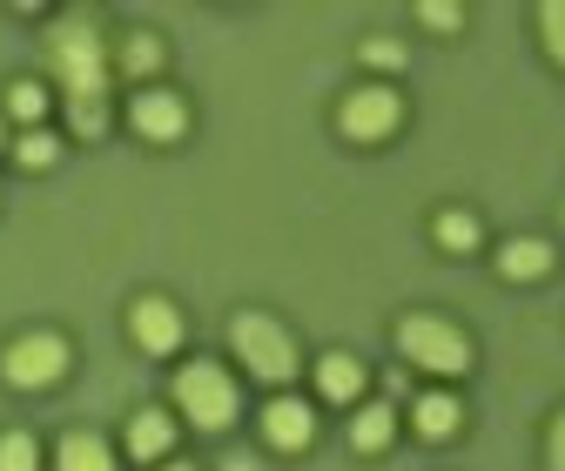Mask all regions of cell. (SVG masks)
Returning <instances> with one entry per match:
<instances>
[{
	"instance_id": "obj_1",
	"label": "cell",
	"mask_w": 565,
	"mask_h": 471,
	"mask_svg": "<svg viewBox=\"0 0 565 471\" xmlns=\"http://www.w3.org/2000/svg\"><path fill=\"white\" fill-rule=\"evenodd\" d=\"M47 67L67 95V108H108V54L88 21H61L47 28Z\"/></svg>"
},
{
	"instance_id": "obj_2",
	"label": "cell",
	"mask_w": 565,
	"mask_h": 471,
	"mask_svg": "<svg viewBox=\"0 0 565 471\" xmlns=\"http://www.w3.org/2000/svg\"><path fill=\"white\" fill-rule=\"evenodd\" d=\"M397 351L417 364V371H431V377H465L471 371V336L451 323V317H404L397 323Z\"/></svg>"
},
{
	"instance_id": "obj_3",
	"label": "cell",
	"mask_w": 565,
	"mask_h": 471,
	"mask_svg": "<svg viewBox=\"0 0 565 471\" xmlns=\"http://www.w3.org/2000/svg\"><path fill=\"white\" fill-rule=\"evenodd\" d=\"M230 344H236L243 371L263 377V384H290V377H297V344H290V330H282L276 317H263V310H243V317L230 323Z\"/></svg>"
},
{
	"instance_id": "obj_4",
	"label": "cell",
	"mask_w": 565,
	"mask_h": 471,
	"mask_svg": "<svg viewBox=\"0 0 565 471\" xmlns=\"http://www.w3.org/2000/svg\"><path fill=\"white\" fill-rule=\"evenodd\" d=\"M175 411L195 425V431H230L236 425V384L223 364H182L175 371Z\"/></svg>"
},
{
	"instance_id": "obj_5",
	"label": "cell",
	"mask_w": 565,
	"mask_h": 471,
	"mask_svg": "<svg viewBox=\"0 0 565 471\" xmlns=\"http://www.w3.org/2000/svg\"><path fill=\"white\" fill-rule=\"evenodd\" d=\"M0 377H8L14 390H47L67 377V344L54 330H34V336H14L8 357H0Z\"/></svg>"
},
{
	"instance_id": "obj_6",
	"label": "cell",
	"mask_w": 565,
	"mask_h": 471,
	"mask_svg": "<svg viewBox=\"0 0 565 471\" xmlns=\"http://www.w3.org/2000/svg\"><path fill=\"white\" fill-rule=\"evenodd\" d=\"M343 135L350 142H384V135L404 121V95L397 88H384V82H371V88H358V95H343Z\"/></svg>"
},
{
	"instance_id": "obj_7",
	"label": "cell",
	"mask_w": 565,
	"mask_h": 471,
	"mask_svg": "<svg viewBox=\"0 0 565 471\" xmlns=\"http://www.w3.org/2000/svg\"><path fill=\"white\" fill-rule=\"evenodd\" d=\"M128 336L149 357H169L175 344H182V310L169 303V297H135V310H128Z\"/></svg>"
},
{
	"instance_id": "obj_8",
	"label": "cell",
	"mask_w": 565,
	"mask_h": 471,
	"mask_svg": "<svg viewBox=\"0 0 565 471\" xmlns=\"http://www.w3.org/2000/svg\"><path fill=\"white\" fill-rule=\"evenodd\" d=\"M128 128L141 135V142H175V135L189 128V108H182V95H169V88H141V95L128 101Z\"/></svg>"
},
{
	"instance_id": "obj_9",
	"label": "cell",
	"mask_w": 565,
	"mask_h": 471,
	"mask_svg": "<svg viewBox=\"0 0 565 471\" xmlns=\"http://www.w3.org/2000/svg\"><path fill=\"white\" fill-rule=\"evenodd\" d=\"M263 438L276 445V451H303L310 438H317V411L303 397H276L269 411H263Z\"/></svg>"
},
{
	"instance_id": "obj_10",
	"label": "cell",
	"mask_w": 565,
	"mask_h": 471,
	"mask_svg": "<svg viewBox=\"0 0 565 471\" xmlns=\"http://www.w3.org/2000/svg\"><path fill=\"white\" fill-rule=\"evenodd\" d=\"M458 418H465V411H458V397H451V390H424V397L411 404L417 438H431V445H438V438H451V431H458Z\"/></svg>"
},
{
	"instance_id": "obj_11",
	"label": "cell",
	"mask_w": 565,
	"mask_h": 471,
	"mask_svg": "<svg viewBox=\"0 0 565 471\" xmlns=\"http://www.w3.org/2000/svg\"><path fill=\"white\" fill-rule=\"evenodd\" d=\"M169 445H175V425H169L162 411H135V418H128V451H135L141 464H162Z\"/></svg>"
},
{
	"instance_id": "obj_12",
	"label": "cell",
	"mask_w": 565,
	"mask_h": 471,
	"mask_svg": "<svg viewBox=\"0 0 565 471\" xmlns=\"http://www.w3.org/2000/svg\"><path fill=\"white\" fill-rule=\"evenodd\" d=\"M364 377H371V371H364L358 357H350V351H330V357L317 364V390H323L330 404H350V397L364 390Z\"/></svg>"
},
{
	"instance_id": "obj_13",
	"label": "cell",
	"mask_w": 565,
	"mask_h": 471,
	"mask_svg": "<svg viewBox=\"0 0 565 471\" xmlns=\"http://www.w3.org/2000/svg\"><path fill=\"white\" fill-rule=\"evenodd\" d=\"M54 471H115V451H108L102 438L75 431V438H61V451H54Z\"/></svg>"
},
{
	"instance_id": "obj_14",
	"label": "cell",
	"mask_w": 565,
	"mask_h": 471,
	"mask_svg": "<svg viewBox=\"0 0 565 471\" xmlns=\"http://www.w3.org/2000/svg\"><path fill=\"white\" fill-rule=\"evenodd\" d=\"M391 431H397V411H391V404H364V411L350 418V451H384Z\"/></svg>"
},
{
	"instance_id": "obj_15",
	"label": "cell",
	"mask_w": 565,
	"mask_h": 471,
	"mask_svg": "<svg viewBox=\"0 0 565 471\" xmlns=\"http://www.w3.org/2000/svg\"><path fill=\"white\" fill-rule=\"evenodd\" d=\"M499 269L512 283H539L545 269H552V249L545 243H532V236H519V243H505V256H499Z\"/></svg>"
},
{
	"instance_id": "obj_16",
	"label": "cell",
	"mask_w": 565,
	"mask_h": 471,
	"mask_svg": "<svg viewBox=\"0 0 565 471\" xmlns=\"http://www.w3.org/2000/svg\"><path fill=\"white\" fill-rule=\"evenodd\" d=\"M8 115L28 121V128H41V115H47V88H41V82H14V88H8Z\"/></svg>"
},
{
	"instance_id": "obj_17",
	"label": "cell",
	"mask_w": 565,
	"mask_h": 471,
	"mask_svg": "<svg viewBox=\"0 0 565 471\" xmlns=\"http://www.w3.org/2000/svg\"><path fill=\"white\" fill-rule=\"evenodd\" d=\"M438 243L458 249V256L478 249V216H471V210H445V216H438Z\"/></svg>"
},
{
	"instance_id": "obj_18",
	"label": "cell",
	"mask_w": 565,
	"mask_h": 471,
	"mask_svg": "<svg viewBox=\"0 0 565 471\" xmlns=\"http://www.w3.org/2000/svg\"><path fill=\"white\" fill-rule=\"evenodd\" d=\"M14 156H21V169H54L61 162V142H54L47 128H28L21 142H14Z\"/></svg>"
},
{
	"instance_id": "obj_19",
	"label": "cell",
	"mask_w": 565,
	"mask_h": 471,
	"mask_svg": "<svg viewBox=\"0 0 565 471\" xmlns=\"http://www.w3.org/2000/svg\"><path fill=\"white\" fill-rule=\"evenodd\" d=\"M0 471H41V445L28 431H8L0 438Z\"/></svg>"
},
{
	"instance_id": "obj_20",
	"label": "cell",
	"mask_w": 565,
	"mask_h": 471,
	"mask_svg": "<svg viewBox=\"0 0 565 471\" xmlns=\"http://www.w3.org/2000/svg\"><path fill=\"white\" fill-rule=\"evenodd\" d=\"M121 67H128L135 82H141V75H156V67H162V41H156V34H135V41L121 47Z\"/></svg>"
},
{
	"instance_id": "obj_21",
	"label": "cell",
	"mask_w": 565,
	"mask_h": 471,
	"mask_svg": "<svg viewBox=\"0 0 565 471\" xmlns=\"http://www.w3.org/2000/svg\"><path fill=\"white\" fill-rule=\"evenodd\" d=\"M539 41H545V54L565 67V0H545V8H539Z\"/></svg>"
},
{
	"instance_id": "obj_22",
	"label": "cell",
	"mask_w": 565,
	"mask_h": 471,
	"mask_svg": "<svg viewBox=\"0 0 565 471\" xmlns=\"http://www.w3.org/2000/svg\"><path fill=\"white\" fill-rule=\"evenodd\" d=\"M417 21H424V28H438V34H451V28H465V8H451V0H424Z\"/></svg>"
},
{
	"instance_id": "obj_23",
	"label": "cell",
	"mask_w": 565,
	"mask_h": 471,
	"mask_svg": "<svg viewBox=\"0 0 565 471\" xmlns=\"http://www.w3.org/2000/svg\"><path fill=\"white\" fill-rule=\"evenodd\" d=\"M364 61H371V67H384V75H391V67H404V47H397L391 34H377V41H364Z\"/></svg>"
},
{
	"instance_id": "obj_24",
	"label": "cell",
	"mask_w": 565,
	"mask_h": 471,
	"mask_svg": "<svg viewBox=\"0 0 565 471\" xmlns=\"http://www.w3.org/2000/svg\"><path fill=\"white\" fill-rule=\"evenodd\" d=\"M545 458H552V471H565V411L552 418V438H545Z\"/></svg>"
},
{
	"instance_id": "obj_25",
	"label": "cell",
	"mask_w": 565,
	"mask_h": 471,
	"mask_svg": "<svg viewBox=\"0 0 565 471\" xmlns=\"http://www.w3.org/2000/svg\"><path fill=\"white\" fill-rule=\"evenodd\" d=\"M223 471H263V464H256V458H230Z\"/></svg>"
},
{
	"instance_id": "obj_26",
	"label": "cell",
	"mask_w": 565,
	"mask_h": 471,
	"mask_svg": "<svg viewBox=\"0 0 565 471\" xmlns=\"http://www.w3.org/2000/svg\"><path fill=\"white\" fill-rule=\"evenodd\" d=\"M156 471H195V464H175V458H162V464H156Z\"/></svg>"
},
{
	"instance_id": "obj_27",
	"label": "cell",
	"mask_w": 565,
	"mask_h": 471,
	"mask_svg": "<svg viewBox=\"0 0 565 471\" xmlns=\"http://www.w3.org/2000/svg\"><path fill=\"white\" fill-rule=\"evenodd\" d=\"M0 142H8V128H0Z\"/></svg>"
}]
</instances>
